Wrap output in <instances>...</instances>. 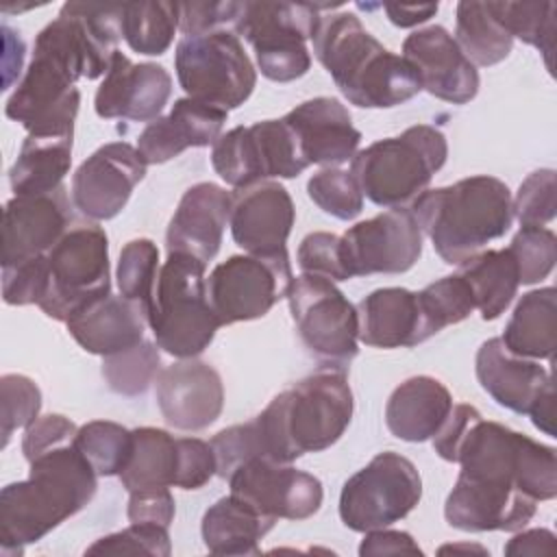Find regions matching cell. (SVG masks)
<instances>
[{
  "label": "cell",
  "instance_id": "obj_1",
  "mask_svg": "<svg viewBox=\"0 0 557 557\" xmlns=\"http://www.w3.org/2000/svg\"><path fill=\"white\" fill-rule=\"evenodd\" d=\"M120 37V4L65 2L35 37L26 74L7 100V117L28 135H74L76 81L107 74Z\"/></svg>",
  "mask_w": 557,
  "mask_h": 557
},
{
  "label": "cell",
  "instance_id": "obj_2",
  "mask_svg": "<svg viewBox=\"0 0 557 557\" xmlns=\"http://www.w3.org/2000/svg\"><path fill=\"white\" fill-rule=\"evenodd\" d=\"M435 453L461 466V474L509 483L533 500L557 496L555 448L483 420L472 405H453L448 418L433 435Z\"/></svg>",
  "mask_w": 557,
  "mask_h": 557
},
{
  "label": "cell",
  "instance_id": "obj_3",
  "mask_svg": "<svg viewBox=\"0 0 557 557\" xmlns=\"http://www.w3.org/2000/svg\"><path fill=\"white\" fill-rule=\"evenodd\" d=\"M28 479L0 492L2 555H22L63 520L87 507L98 487V474L70 444L28 461Z\"/></svg>",
  "mask_w": 557,
  "mask_h": 557
},
{
  "label": "cell",
  "instance_id": "obj_4",
  "mask_svg": "<svg viewBox=\"0 0 557 557\" xmlns=\"http://www.w3.org/2000/svg\"><path fill=\"white\" fill-rule=\"evenodd\" d=\"M311 41L315 59L355 107L389 109L422 91L413 65L376 41L355 13L322 15Z\"/></svg>",
  "mask_w": 557,
  "mask_h": 557
},
{
  "label": "cell",
  "instance_id": "obj_5",
  "mask_svg": "<svg viewBox=\"0 0 557 557\" xmlns=\"http://www.w3.org/2000/svg\"><path fill=\"white\" fill-rule=\"evenodd\" d=\"M352 407L346 370L322 366L289 389L276 394L252 418L263 459L292 463L305 453L326 450L348 429Z\"/></svg>",
  "mask_w": 557,
  "mask_h": 557
},
{
  "label": "cell",
  "instance_id": "obj_6",
  "mask_svg": "<svg viewBox=\"0 0 557 557\" xmlns=\"http://www.w3.org/2000/svg\"><path fill=\"white\" fill-rule=\"evenodd\" d=\"M409 209L422 235L448 265L481 252L485 244L503 237L513 220L509 187L487 174L424 189Z\"/></svg>",
  "mask_w": 557,
  "mask_h": 557
},
{
  "label": "cell",
  "instance_id": "obj_7",
  "mask_svg": "<svg viewBox=\"0 0 557 557\" xmlns=\"http://www.w3.org/2000/svg\"><path fill=\"white\" fill-rule=\"evenodd\" d=\"M446 157L444 133L431 124H416L359 150L350 159V174L366 198L392 209L413 202L442 170Z\"/></svg>",
  "mask_w": 557,
  "mask_h": 557
},
{
  "label": "cell",
  "instance_id": "obj_8",
  "mask_svg": "<svg viewBox=\"0 0 557 557\" xmlns=\"http://www.w3.org/2000/svg\"><path fill=\"white\" fill-rule=\"evenodd\" d=\"M205 268L191 255L168 252L157 274L148 326L157 346L178 359L198 357L222 326L207 298Z\"/></svg>",
  "mask_w": 557,
  "mask_h": 557
},
{
  "label": "cell",
  "instance_id": "obj_9",
  "mask_svg": "<svg viewBox=\"0 0 557 557\" xmlns=\"http://www.w3.org/2000/svg\"><path fill=\"white\" fill-rule=\"evenodd\" d=\"M174 67L187 98L226 113L242 107L257 85L255 65L233 30L183 37Z\"/></svg>",
  "mask_w": 557,
  "mask_h": 557
},
{
  "label": "cell",
  "instance_id": "obj_10",
  "mask_svg": "<svg viewBox=\"0 0 557 557\" xmlns=\"http://www.w3.org/2000/svg\"><path fill=\"white\" fill-rule=\"evenodd\" d=\"M289 313L307 352L322 366L346 370L359 352V313L344 292L318 274L294 276Z\"/></svg>",
  "mask_w": 557,
  "mask_h": 557
},
{
  "label": "cell",
  "instance_id": "obj_11",
  "mask_svg": "<svg viewBox=\"0 0 557 557\" xmlns=\"http://www.w3.org/2000/svg\"><path fill=\"white\" fill-rule=\"evenodd\" d=\"M320 13L307 2H246L235 35L252 50L261 74L274 83H289L311 67L307 39L313 37Z\"/></svg>",
  "mask_w": 557,
  "mask_h": 557
},
{
  "label": "cell",
  "instance_id": "obj_12",
  "mask_svg": "<svg viewBox=\"0 0 557 557\" xmlns=\"http://www.w3.org/2000/svg\"><path fill=\"white\" fill-rule=\"evenodd\" d=\"M50 285L37 305L48 318L67 322L76 311L111 294L109 239L98 224H78L48 250Z\"/></svg>",
  "mask_w": 557,
  "mask_h": 557
},
{
  "label": "cell",
  "instance_id": "obj_13",
  "mask_svg": "<svg viewBox=\"0 0 557 557\" xmlns=\"http://www.w3.org/2000/svg\"><path fill=\"white\" fill-rule=\"evenodd\" d=\"M422 496V479L413 461L385 450L355 472L339 494V518L357 533L385 529L403 520Z\"/></svg>",
  "mask_w": 557,
  "mask_h": 557
},
{
  "label": "cell",
  "instance_id": "obj_14",
  "mask_svg": "<svg viewBox=\"0 0 557 557\" xmlns=\"http://www.w3.org/2000/svg\"><path fill=\"white\" fill-rule=\"evenodd\" d=\"M211 165L235 189L270 178H296L309 168L294 131L283 117L235 126L220 135L211 150Z\"/></svg>",
  "mask_w": 557,
  "mask_h": 557
},
{
  "label": "cell",
  "instance_id": "obj_15",
  "mask_svg": "<svg viewBox=\"0 0 557 557\" xmlns=\"http://www.w3.org/2000/svg\"><path fill=\"white\" fill-rule=\"evenodd\" d=\"M294 281L289 257L233 255L207 278V298L220 324L263 318Z\"/></svg>",
  "mask_w": 557,
  "mask_h": 557
},
{
  "label": "cell",
  "instance_id": "obj_16",
  "mask_svg": "<svg viewBox=\"0 0 557 557\" xmlns=\"http://www.w3.org/2000/svg\"><path fill=\"white\" fill-rule=\"evenodd\" d=\"M342 261L350 278L370 274H400L422 255V231L405 207H392L357 222L339 237Z\"/></svg>",
  "mask_w": 557,
  "mask_h": 557
},
{
  "label": "cell",
  "instance_id": "obj_17",
  "mask_svg": "<svg viewBox=\"0 0 557 557\" xmlns=\"http://www.w3.org/2000/svg\"><path fill=\"white\" fill-rule=\"evenodd\" d=\"M226 481L231 494L274 520H307L320 509L324 496L318 476L292 463H276L261 457L237 466Z\"/></svg>",
  "mask_w": 557,
  "mask_h": 557
},
{
  "label": "cell",
  "instance_id": "obj_18",
  "mask_svg": "<svg viewBox=\"0 0 557 557\" xmlns=\"http://www.w3.org/2000/svg\"><path fill=\"white\" fill-rule=\"evenodd\" d=\"M148 163L126 141H111L91 152L72 176V205L85 218H115L146 176Z\"/></svg>",
  "mask_w": 557,
  "mask_h": 557
},
{
  "label": "cell",
  "instance_id": "obj_19",
  "mask_svg": "<svg viewBox=\"0 0 557 557\" xmlns=\"http://www.w3.org/2000/svg\"><path fill=\"white\" fill-rule=\"evenodd\" d=\"M294 220V200L276 181H261L231 194V235L248 255L289 257L287 237Z\"/></svg>",
  "mask_w": 557,
  "mask_h": 557
},
{
  "label": "cell",
  "instance_id": "obj_20",
  "mask_svg": "<svg viewBox=\"0 0 557 557\" xmlns=\"http://www.w3.org/2000/svg\"><path fill=\"white\" fill-rule=\"evenodd\" d=\"M535 509L537 500L516 485L459 472L446 496L444 518L453 529L468 533L520 531L535 516Z\"/></svg>",
  "mask_w": 557,
  "mask_h": 557
},
{
  "label": "cell",
  "instance_id": "obj_21",
  "mask_svg": "<svg viewBox=\"0 0 557 557\" xmlns=\"http://www.w3.org/2000/svg\"><path fill=\"white\" fill-rule=\"evenodd\" d=\"M154 398L163 420L178 431H202L224 407V385L215 368L198 359H181L154 379Z\"/></svg>",
  "mask_w": 557,
  "mask_h": 557
},
{
  "label": "cell",
  "instance_id": "obj_22",
  "mask_svg": "<svg viewBox=\"0 0 557 557\" xmlns=\"http://www.w3.org/2000/svg\"><path fill=\"white\" fill-rule=\"evenodd\" d=\"M70 220V196L65 187L50 194L13 196L2 211V265L48 255L65 235Z\"/></svg>",
  "mask_w": 557,
  "mask_h": 557
},
{
  "label": "cell",
  "instance_id": "obj_23",
  "mask_svg": "<svg viewBox=\"0 0 557 557\" xmlns=\"http://www.w3.org/2000/svg\"><path fill=\"white\" fill-rule=\"evenodd\" d=\"M172 94V76L157 63H133L120 50L96 89L94 109L100 117L152 122L161 117Z\"/></svg>",
  "mask_w": 557,
  "mask_h": 557
},
{
  "label": "cell",
  "instance_id": "obj_24",
  "mask_svg": "<svg viewBox=\"0 0 557 557\" xmlns=\"http://www.w3.org/2000/svg\"><path fill=\"white\" fill-rule=\"evenodd\" d=\"M403 57L413 65L422 89L444 102L466 104L479 91L476 67L444 26L413 30L403 41Z\"/></svg>",
  "mask_w": 557,
  "mask_h": 557
},
{
  "label": "cell",
  "instance_id": "obj_25",
  "mask_svg": "<svg viewBox=\"0 0 557 557\" xmlns=\"http://www.w3.org/2000/svg\"><path fill=\"white\" fill-rule=\"evenodd\" d=\"M283 120L294 131L307 163L337 168L357 154L361 133L352 126L348 109L331 96L300 102Z\"/></svg>",
  "mask_w": 557,
  "mask_h": 557
},
{
  "label": "cell",
  "instance_id": "obj_26",
  "mask_svg": "<svg viewBox=\"0 0 557 557\" xmlns=\"http://www.w3.org/2000/svg\"><path fill=\"white\" fill-rule=\"evenodd\" d=\"M231 218V194L215 183L191 185L168 224V252H183L209 263L222 244Z\"/></svg>",
  "mask_w": 557,
  "mask_h": 557
},
{
  "label": "cell",
  "instance_id": "obj_27",
  "mask_svg": "<svg viewBox=\"0 0 557 557\" xmlns=\"http://www.w3.org/2000/svg\"><path fill=\"white\" fill-rule=\"evenodd\" d=\"M226 122V111L194 98H178L172 111L152 120L137 137V150L148 165L165 163L187 148L213 146Z\"/></svg>",
  "mask_w": 557,
  "mask_h": 557
},
{
  "label": "cell",
  "instance_id": "obj_28",
  "mask_svg": "<svg viewBox=\"0 0 557 557\" xmlns=\"http://www.w3.org/2000/svg\"><path fill=\"white\" fill-rule=\"evenodd\" d=\"M359 342L372 348H409L431 335L418 292L405 287H381L357 305Z\"/></svg>",
  "mask_w": 557,
  "mask_h": 557
},
{
  "label": "cell",
  "instance_id": "obj_29",
  "mask_svg": "<svg viewBox=\"0 0 557 557\" xmlns=\"http://www.w3.org/2000/svg\"><path fill=\"white\" fill-rule=\"evenodd\" d=\"M476 379L481 387L505 409L529 413L535 400L553 387V374L535 359L509 352L500 337H492L476 350Z\"/></svg>",
  "mask_w": 557,
  "mask_h": 557
},
{
  "label": "cell",
  "instance_id": "obj_30",
  "mask_svg": "<svg viewBox=\"0 0 557 557\" xmlns=\"http://www.w3.org/2000/svg\"><path fill=\"white\" fill-rule=\"evenodd\" d=\"M65 324L83 350L109 357L144 342L148 311L139 302L109 294L76 311Z\"/></svg>",
  "mask_w": 557,
  "mask_h": 557
},
{
  "label": "cell",
  "instance_id": "obj_31",
  "mask_svg": "<svg viewBox=\"0 0 557 557\" xmlns=\"http://www.w3.org/2000/svg\"><path fill=\"white\" fill-rule=\"evenodd\" d=\"M453 409L446 385L420 374L403 381L387 398L385 424L389 433L405 442L431 440Z\"/></svg>",
  "mask_w": 557,
  "mask_h": 557
},
{
  "label": "cell",
  "instance_id": "obj_32",
  "mask_svg": "<svg viewBox=\"0 0 557 557\" xmlns=\"http://www.w3.org/2000/svg\"><path fill=\"white\" fill-rule=\"evenodd\" d=\"M276 524L235 494L215 500L202 516L200 533L213 555H259V542Z\"/></svg>",
  "mask_w": 557,
  "mask_h": 557
},
{
  "label": "cell",
  "instance_id": "obj_33",
  "mask_svg": "<svg viewBox=\"0 0 557 557\" xmlns=\"http://www.w3.org/2000/svg\"><path fill=\"white\" fill-rule=\"evenodd\" d=\"M509 352L524 359H553L557 346V292L553 285L522 294L503 331Z\"/></svg>",
  "mask_w": 557,
  "mask_h": 557
},
{
  "label": "cell",
  "instance_id": "obj_34",
  "mask_svg": "<svg viewBox=\"0 0 557 557\" xmlns=\"http://www.w3.org/2000/svg\"><path fill=\"white\" fill-rule=\"evenodd\" d=\"M72 139L74 135H28L9 170L13 194H50L63 187V178L72 165Z\"/></svg>",
  "mask_w": 557,
  "mask_h": 557
},
{
  "label": "cell",
  "instance_id": "obj_35",
  "mask_svg": "<svg viewBox=\"0 0 557 557\" xmlns=\"http://www.w3.org/2000/svg\"><path fill=\"white\" fill-rule=\"evenodd\" d=\"M181 470L178 437L163 429H133V450L128 463L120 472L126 492L146 487H176Z\"/></svg>",
  "mask_w": 557,
  "mask_h": 557
},
{
  "label": "cell",
  "instance_id": "obj_36",
  "mask_svg": "<svg viewBox=\"0 0 557 557\" xmlns=\"http://www.w3.org/2000/svg\"><path fill=\"white\" fill-rule=\"evenodd\" d=\"M459 276L468 283L474 309L481 311L483 320H496L511 305L520 274L509 248L483 250L459 263Z\"/></svg>",
  "mask_w": 557,
  "mask_h": 557
},
{
  "label": "cell",
  "instance_id": "obj_37",
  "mask_svg": "<svg viewBox=\"0 0 557 557\" xmlns=\"http://www.w3.org/2000/svg\"><path fill=\"white\" fill-rule=\"evenodd\" d=\"M455 41L466 59L476 67H490L509 57L513 39L500 26L490 2L463 0L457 4Z\"/></svg>",
  "mask_w": 557,
  "mask_h": 557
},
{
  "label": "cell",
  "instance_id": "obj_38",
  "mask_svg": "<svg viewBox=\"0 0 557 557\" xmlns=\"http://www.w3.org/2000/svg\"><path fill=\"white\" fill-rule=\"evenodd\" d=\"M178 28V2H126L120 4V35L131 50L159 57Z\"/></svg>",
  "mask_w": 557,
  "mask_h": 557
},
{
  "label": "cell",
  "instance_id": "obj_39",
  "mask_svg": "<svg viewBox=\"0 0 557 557\" xmlns=\"http://www.w3.org/2000/svg\"><path fill=\"white\" fill-rule=\"evenodd\" d=\"M490 9L500 26L520 41L537 48L544 54L546 67L553 74L555 35H557V4L555 2H494Z\"/></svg>",
  "mask_w": 557,
  "mask_h": 557
},
{
  "label": "cell",
  "instance_id": "obj_40",
  "mask_svg": "<svg viewBox=\"0 0 557 557\" xmlns=\"http://www.w3.org/2000/svg\"><path fill=\"white\" fill-rule=\"evenodd\" d=\"M72 446L98 476H120L133 450V431L111 420H91L78 426Z\"/></svg>",
  "mask_w": 557,
  "mask_h": 557
},
{
  "label": "cell",
  "instance_id": "obj_41",
  "mask_svg": "<svg viewBox=\"0 0 557 557\" xmlns=\"http://www.w3.org/2000/svg\"><path fill=\"white\" fill-rule=\"evenodd\" d=\"M161 372V355L154 342H139L137 346L102 357V376L107 385L122 396L144 394Z\"/></svg>",
  "mask_w": 557,
  "mask_h": 557
},
{
  "label": "cell",
  "instance_id": "obj_42",
  "mask_svg": "<svg viewBox=\"0 0 557 557\" xmlns=\"http://www.w3.org/2000/svg\"><path fill=\"white\" fill-rule=\"evenodd\" d=\"M159 248L152 239L139 237L131 239L120 250V261L115 270L120 296L139 302L146 311L150 309L157 274H159Z\"/></svg>",
  "mask_w": 557,
  "mask_h": 557
},
{
  "label": "cell",
  "instance_id": "obj_43",
  "mask_svg": "<svg viewBox=\"0 0 557 557\" xmlns=\"http://www.w3.org/2000/svg\"><path fill=\"white\" fill-rule=\"evenodd\" d=\"M418 298L431 335L450 324L463 322L474 311L472 292L459 274H448L429 283L422 292H418Z\"/></svg>",
  "mask_w": 557,
  "mask_h": 557
},
{
  "label": "cell",
  "instance_id": "obj_44",
  "mask_svg": "<svg viewBox=\"0 0 557 557\" xmlns=\"http://www.w3.org/2000/svg\"><path fill=\"white\" fill-rule=\"evenodd\" d=\"M309 198L326 215H333L342 222L355 220L363 209V194L350 174L342 168H324L313 174L307 183Z\"/></svg>",
  "mask_w": 557,
  "mask_h": 557
},
{
  "label": "cell",
  "instance_id": "obj_45",
  "mask_svg": "<svg viewBox=\"0 0 557 557\" xmlns=\"http://www.w3.org/2000/svg\"><path fill=\"white\" fill-rule=\"evenodd\" d=\"M509 252L516 259L520 285H533L553 272L557 261V237L546 226H522L513 235Z\"/></svg>",
  "mask_w": 557,
  "mask_h": 557
},
{
  "label": "cell",
  "instance_id": "obj_46",
  "mask_svg": "<svg viewBox=\"0 0 557 557\" xmlns=\"http://www.w3.org/2000/svg\"><path fill=\"white\" fill-rule=\"evenodd\" d=\"M41 409V392L37 383L24 374H4L0 379V435L2 448L13 431L28 429Z\"/></svg>",
  "mask_w": 557,
  "mask_h": 557
},
{
  "label": "cell",
  "instance_id": "obj_47",
  "mask_svg": "<svg viewBox=\"0 0 557 557\" xmlns=\"http://www.w3.org/2000/svg\"><path fill=\"white\" fill-rule=\"evenodd\" d=\"M172 553L170 535L165 527L148 522H131V527L104 535L87 546L85 555H157L168 557Z\"/></svg>",
  "mask_w": 557,
  "mask_h": 557
},
{
  "label": "cell",
  "instance_id": "obj_48",
  "mask_svg": "<svg viewBox=\"0 0 557 557\" xmlns=\"http://www.w3.org/2000/svg\"><path fill=\"white\" fill-rule=\"evenodd\" d=\"M513 215L520 226H544L555 218V170L542 168L531 172L511 198Z\"/></svg>",
  "mask_w": 557,
  "mask_h": 557
},
{
  "label": "cell",
  "instance_id": "obj_49",
  "mask_svg": "<svg viewBox=\"0 0 557 557\" xmlns=\"http://www.w3.org/2000/svg\"><path fill=\"white\" fill-rule=\"evenodd\" d=\"M50 285L48 255L2 265V298L7 305H39Z\"/></svg>",
  "mask_w": 557,
  "mask_h": 557
},
{
  "label": "cell",
  "instance_id": "obj_50",
  "mask_svg": "<svg viewBox=\"0 0 557 557\" xmlns=\"http://www.w3.org/2000/svg\"><path fill=\"white\" fill-rule=\"evenodd\" d=\"M246 2H178V30L189 35H207L233 30L244 15Z\"/></svg>",
  "mask_w": 557,
  "mask_h": 557
},
{
  "label": "cell",
  "instance_id": "obj_51",
  "mask_svg": "<svg viewBox=\"0 0 557 557\" xmlns=\"http://www.w3.org/2000/svg\"><path fill=\"white\" fill-rule=\"evenodd\" d=\"M296 261L305 274H318L329 281H348V272L342 261L339 250V235L315 231L302 237Z\"/></svg>",
  "mask_w": 557,
  "mask_h": 557
},
{
  "label": "cell",
  "instance_id": "obj_52",
  "mask_svg": "<svg viewBox=\"0 0 557 557\" xmlns=\"http://www.w3.org/2000/svg\"><path fill=\"white\" fill-rule=\"evenodd\" d=\"M76 431H78V426L61 413L41 416L26 429L24 440H22V453H24L26 461H33L35 457H39L48 450L70 444L74 440Z\"/></svg>",
  "mask_w": 557,
  "mask_h": 557
},
{
  "label": "cell",
  "instance_id": "obj_53",
  "mask_svg": "<svg viewBox=\"0 0 557 557\" xmlns=\"http://www.w3.org/2000/svg\"><path fill=\"white\" fill-rule=\"evenodd\" d=\"M178 444H181V470H178L176 487L198 490L207 485L213 479V474H218V461H215L211 442H205L198 437H178Z\"/></svg>",
  "mask_w": 557,
  "mask_h": 557
},
{
  "label": "cell",
  "instance_id": "obj_54",
  "mask_svg": "<svg viewBox=\"0 0 557 557\" xmlns=\"http://www.w3.org/2000/svg\"><path fill=\"white\" fill-rule=\"evenodd\" d=\"M128 509L126 516L131 522H148L159 527H170L174 520V496L170 487H146L128 492Z\"/></svg>",
  "mask_w": 557,
  "mask_h": 557
},
{
  "label": "cell",
  "instance_id": "obj_55",
  "mask_svg": "<svg viewBox=\"0 0 557 557\" xmlns=\"http://www.w3.org/2000/svg\"><path fill=\"white\" fill-rule=\"evenodd\" d=\"M420 555L422 548L416 544V540L405 531H392V529H374L366 531V537L359 544V555Z\"/></svg>",
  "mask_w": 557,
  "mask_h": 557
},
{
  "label": "cell",
  "instance_id": "obj_56",
  "mask_svg": "<svg viewBox=\"0 0 557 557\" xmlns=\"http://www.w3.org/2000/svg\"><path fill=\"white\" fill-rule=\"evenodd\" d=\"M553 546H555L553 531L531 529L513 535L505 546V555H550Z\"/></svg>",
  "mask_w": 557,
  "mask_h": 557
},
{
  "label": "cell",
  "instance_id": "obj_57",
  "mask_svg": "<svg viewBox=\"0 0 557 557\" xmlns=\"http://www.w3.org/2000/svg\"><path fill=\"white\" fill-rule=\"evenodd\" d=\"M381 9H385L392 24H396L400 28H411V26H418V24L426 22L429 17H433L437 13V2H431V4H381Z\"/></svg>",
  "mask_w": 557,
  "mask_h": 557
},
{
  "label": "cell",
  "instance_id": "obj_58",
  "mask_svg": "<svg viewBox=\"0 0 557 557\" xmlns=\"http://www.w3.org/2000/svg\"><path fill=\"white\" fill-rule=\"evenodd\" d=\"M553 405H555V389L548 387L535 400L531 411L527 413V416H531V422L535 424V429H540L542 433H546L550 437H555V424H553L555 422V409H553Z\"/></svg>",
  "mask_w": 557,
  "mask_h": 557
}]
</instances>
